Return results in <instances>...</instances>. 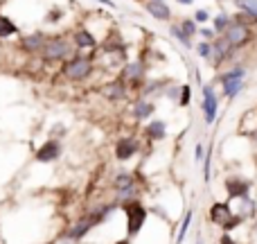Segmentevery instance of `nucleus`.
Returning a JSON list of instances; mask_svg holds the SVG:
<instances>
[{
  "instance_id": "f257e3e1",
  "label": "nucleus",
  "mask_w": 257,
  "mask_h": 244,
  "mask_svg": "<svg viewBox=\"0 0 257 244\" xmlns=\"http://www.w3.org/2000/svg\"><path fill=\"white\" fill-rule=\"evenodd\" d=\"M208 219L214 224V226L221 228L223 233H232L237 226L244 224V217L232 210L230 201H214L208 210Z\"/></svg>"
},
{
  "instance_id": "f03ea898",
  "label": "nucleus",
  "mask_w": 257,
  "mask_h": 244,
  "mask_svg": "<svg viewBox=\"0 0 257 244\" xmlns=\"http://www.w3.org/2000/svg\"><path fill=\"white\" fill-rule=\"evenodd\" d=\"M75 41L68 39V36H48L43 50H41V57H43L45 63H63L75 57Z\"/></svg>"
},
{
  "instance_id": "7ed1b4c3",
  "label": "nucleus",
  "mask_w": 257,
  "mask_h": 244,
  "mask_svg": "<svg viewBox=\"0 0 257 244\" xmlns=\"http://www.w3.org/2000/svg\"><path fill=\"white\" fill-rule=\"evenodd\" d=\"M93 72H95V61L90 57H84V54H75L72 59L63 61L61 66V75L68 82H86Z\"/></svg>"
},
{
  "instance_id": "20e7f679",
  "label": "nucleus",
  "mask_w": 257,
  "mask_h": 244,
  "mask_svg": "<svg viewBox=\"0 0 257 244\" xmlns=\"http://www.w3.org/2000/svg\"><path fill=\"white\" fill-rule=\"evenodd\" d=\"M122 210H124V217H126V235L128 237H136L138 233L145 228V222L149 217V210L140 204V199H133L122 204Z\"/></svg>"
},
{
  "instance_id": "39448f33",
  "label": "nucleus",
  "mask_w": 257,
  "mask_h": 244,
  "mask_svg": "<svg viewBox=\"0 0 257 244\" xmlns=\"http://www.w3.org/2000/svg\"><path fill=\"white\" fill-rule=\"evenodd\" d=\"M255 27H248V25H241V23H235L232 21V25L228 27V32L226 34H221V36H226V41L230 43V48L232 50H244L246 45H250L253 43V39H255Z\"/></svg>"
},
{
  "instance_id": "423d86ee",
  "label": "nucleus",
  "mask_w": 257,
  "mask_h": 244,
  "mask_svg": "<svg viewBox=\"0 0 257 244\" xmlns=\"http://www.w3.org/2000/svg\"><path fill=\"white\" fill-rule=\"evenodd\" d=\"M223 188H226V197L228 201H241L246 197H250V188H253V181L241 174H230L223 181Z\"/></svg>"
},
{
  "instance_id": "0eeeda50",
  "label": "nucleus",
  "mask_w": 257,
  "mask_h": 244,
  "mask_svg": "<svg viewBox=\"0 0 257 244\" xmlns=\"http://www.w3.org/2000/svg\"><path fill=\"white\" fill-rule=\"evenodd\" d=\"M201 93H203V102H201L203 120H205V124H212L217 120V113H219V98H217V93H214L212 84H203L201 86Z\"/></svg>"
},
{
  "instance_id": "6e6552de",
  "label": "nucleus",
  "mask_w": 257,
  "mask_h": 244,
  "mask_svg": "<svg viewBox=\"0 0 257 244\" xmlns=\"http://www.w3.org/2000/svg\"><path fill=\"white\" fill-rule=\"evenodd\" d=\"M61 154H63V145L57 138H50V140H45L36 149L34 158H36V163H54L57 158H61Z\"/></svg>"
},
{
  "instance_id": "1a4fd4ad",
  "label": "nucleus",
  "mask_w": 257,
  "mask_h": 244,
  "mask_svg": "<svg viewBox=\"0 0 257 244\" xmlns=\"http://www.w3.org/2000/svg\"><path fill=\"white\" fill-rule=\"evenodd\" d=\"M138 151H140V140H138L136 136H122L120 140L115 142V158L120 160V163L131 160Z\"/></svg>"
},
{
  "instance_id": "9d476101",
  "label": "nucleus",
  "mask_w": 257,
  "mask_h": 244,
  "mask_svg": "<svg viewBox=\"0 0 257 244\" xmlns=\"http://www.w3.org/2000/svg\"><path fill=\"white\" fill-rule=\"evenodd\" d=\"M120 77L128 84V89H140L142 82H145V63L142 61L126 63V66L122 68Z\"/></svg>"
},
{
  "instance_id": "9b49d317",
  "label": "nucleus",
  "mask_w": 257,
  "mask_h": 244,
  "mask_svg": "<svg viewBox=\"0 0 257 244\" xmlns=\"http://www.w3.org/2000/svg\"><path fill=\"white\" fill-rule=\"evenodd\" d=\"M126 91H128V84L122 79V77H117V79L104 84L102 93H104V98L111 100V102H122V100L126 98Z\"/></svg>"
},
{
  "instance_id": "f8f14e48",
  "label": "nucleus",
  "mask_w": 257,
  "mask_h": 244,
  "mask_svg": "<svg viewBox=\"0 0 257 244\" xmlns=\"http://www.w3.org/2000/svg\"><path fill=\"white\" fill-rule=\"evenodd\" d=\"M45 41H48V36H45L43 32H32V34H25L21 39V50L27 54H36L43 50Z\"/></svg>"
},
{
  "instance_id": "ddd939ff",
  "label": "nucleus",
  "mask_w": 257,
  "mask_h": 244,
  "mask_svg": "<svg viewBox=\"0 0 257 244\" xmlns=\"http://www.w3.org/2000/svg\"><path fill=\"white\" fill-rule=\"evenodd\" d=\"M145 9L156 21H169V18H172V9H169V5L165 3V0H149V3L145 5Z\"/></svg>"
},
{
  "instance_id": "4468645a",
  "label": "nucleus",
  "mask_w": 257,
  "mask_h": 244,
  "mask_svg": "<svg viewBox=\"0 0 257 244\" xmlns=\"http://www.w3.org/2000/svg\"><path fill=\"white\" fill-rule=\"evenodd\" d=\"M145 136H147V140H151V142L165 140V136H167V122L160 120V118L151 120V122L145 127Z\"/></svg>"
},
{
  "instance_id": "2eb2a0df",
  "label": "nucleus",
  "mask_w": 257,
  "mask_h": 244,
  "mask_svg": "<svg viewBox=\"0 0 257 244\" xmlns=\"http://www.w3.org/2000/svg\"><path fill=\"white\" fill-rule=\"evenodd\" d=\"M154 111H156L154 102H149V100H145V98L136 100V102H133V107H131V113H133V118H136L138 122L151 118V116H154Z\"/></svg>"
},
{
  "instance_id": "dca6fc26",
  "label": "nucleus",
  "mask_w": 257,
  "mask_h": 244,
  "mask_svg": "<svg viewBox=\"0 0 257 244\" xmlns=\"http://www.w3.org/2000/svg\"><path fill=\"white\" fill-rule=\"evenodd\" d=\"M72 41H75V45L79 50H93V48H97V39H95L93 32H88V30H77L75 34H72Z\"/></svg>"
},
{
  "instance_id": "f3484780",
  "label": "nucleus",
  "mask_w": 257,
  "mask_h": 244,
  "mask_svg": "<svg viewBox=\"0 0 257 244\" xmlns=\"http://www.w3.org/2000/svg\"><path fill=\"white\" fill-rule=\"evenodd\" d=\"M246 75H248V68H246L244 63H235L232 68L219 72L217 82H219V84H223V82H230V79H246Z\"/></svg>"
},
{
  "instance_id": "a211bd4d",
  "label": "nucleus",
  "mask_w": 257,
  "mask_h": 244,
  "mask_svg": "<svg viewBox=\"0 0 257 244\" xmlns=\"http://www.w3.org/2000/svg\"><path fill=\"white\" fill-rule=\"evenodd\" d=\"M246 86V79H230V82H223L221 84V91H223V98L226 100H235L237 95L244 91Z\"/></svg>"
},
{
  "instance_id": "6ab92c4d",
  "label": "nucleus",
  "mask_w": 257,
  "mask_h": 244,
  "mask_svg": "<svg viewBox=\"0 0 257 244\" xmlns=\"http://www.w3.org/2000/svg\"><path fill=\"white\" fill-rule=\"evenodd\" d=\"M230 25H232V16H230V14H228V12H219L217 16L212 18V30L217 32L219 36H221V34H226V32H228V27H230Z\"/></svg>"
},
{
  "instance_id": "aec40b11",
  "label": "nucleus",
  "mask_w": 257,
  "mask_h": 244,
  "mask_svg": "<svg viewBox=\"0 0 257 244\" xmlns=\"http://www.w3.org/2000/svg\"><path fill=\"white\" fill-rule=\"evenodd\" d=\"M18 34V25L7 16V14H0V39H9V36Z\"/></svg>"
},
{
  "instance_id": "412c9836",
  "label": "nucleus",
  "mask_w": 257,
  "mask_h": 244,
  "mask_svg": "<svg viewBox=\"0 0 257 244\" xmlns=\"http://www.w3.org/2000/svg\"><path fill=\"white\" fill-rule=\"evenodd\" d=\"M113 186H115V190H124V188L136 186V181H133V174L131 172H117L115 179H113Z\"/></svg>"
},
{
  "instance_id": "4be33fe9",
  "label": "nucleus",
  "mask_w": 257,
  "mask_h": 244,
  "mask_svg": "<svg viewBox=\"0 0 257 244\" xmlns=\"http://www.w3.org/2000/svg\"><path fill=\"white\" fill-rule=\"evenodd\" d=\"M239 206H241L239 215H241L244 219H246V217H255V213H257V201L253 199V197H246V199H241Z\"/></svg>"
},
{
  "instance_id": "5701e85b",
  "label": "nucleus",
  "mask_w": 257,
  "mask_h": 244,
  "mask_svg": "<svg viewBox=\"0 0 257 244\" xmlns=\"http://www.w3.org/2000/svg\"><path fill=\"white\" fill-rule=\"evenodd\" d=\"M169 34H172L174 39L178 41V43H183V45H185V48H192V39L185 34V32H183V27L178 25V23H176V25H172V27H169Z\"/></svg>"
},
{
  "instance_id": "b1692460",
  "label": "nucleus",
  "mask_w": 257,
  "mask_h": 244,
  "mask_svg": "<svg viewBox=\"0 0 257 244\" xmlns=\"http://www.w3.org/2000/svg\"><path fill=\"white\" fill-rule=\"evenodd\" d=\"M192 215H194V210H187L185 217H183L181 228H178V235H176V244H183V240H185L187 231H190V224H192Z\"/></svg>"
},
{
  "instance_id": "393cba45",
  "label": "nucleus",
  "mask_w": 257,
  "mask_h": 244,
  "mask_svg": "<svg viewBox=\"0 0 257 244\" xmlns=\"http://www.w3.org/2000/svg\"><path fill=\"white\" fill-rule=\"evenodd\" d=\"M232 3H235V7L239 12H246L253 18H257V0H232Z\"/></svg>"
},
{
  "instance_id": "a878e982",
  "label": "nucleus",
  "mask_w": 257,
  "mask_h": 244,
  "mask_svg": "<svg viewBox=\"0 0 257 244\" xmlns=\"http://www.w3.org/2000/svg\"><path fill=\"white\" fill-rule=\"evenodd\" d=\"M178 25L183 27V32H185V34L190 36V39H192L194 34H199V23H196L194 18H183V21L178 23Z\"/></svg>"
},
{
  "instance_id": "bb28decb",
  "label": "nucleus",
  "mask_w": 257,
  "mask_h": 244,
  "mask_svg": "<svg viewBox=\"0 0 257 244\" xmlns=\"http://www.w3.org/2000/svg\"><path fill=\"white\" fill-rule=\"evenodd\" d=\"M192 102V86L181 84V95H178V107H190Z\"/></svg>"
},
{
  "instance_id": "cd10ccee",
  "label": "nucleus",
  "mask_w": 257,
  "mask_h": 244,
  "mask_svg": "<svg viewBox=\"0 0 257 244\" xmlns=\"http://www.w3.org/2000/svg\"><path fill=\"white\" fill-rule=\"evenodd\" d=\"M210 179H212V147L208 149V154L203 158V181L210 183Z\"/></svg>"
},
{
  "instance_id": "c85d7f7f",
  "label": "nucleus",
  "mask_w": 257,
  "mask_h": 244,
  "mask_svg": "<svg viewBox=\"0 0 257 244\" xmlns=\"http://www.w3.org/2000/svg\"><path fill=\"white\" fill-rule=\"evenodd\" d=\"M196 54L201 59H205V61H210V57H212V41H201L196 45Z\"/></svg>"
},
{
  "instance_id": "c756f323",
  "label": "nucleus",
  "mask_w": 257,
  "mask_h": 244,
  "mask_svg": "<svg viewBox=\"0 0 257 244\" xmlns=\"http://www.w3.org/2000/svg\"><path fill=\"white\" fill-rule=\"evenodd\" d=\"M194 21L196 23H208L210 21V12H208V9H196V12H194Z\"/></svg>"
},
{
  "instance_id": "7c9ffc66",
  "label": "nucleus",
  "mask_w": 257,
  "mask_h": 244,
  "mask_svg": "<svg viewBox=\"0 0 257 244\" xmlns=\"http://www.w3.org/2000/svg\"><path fill=\"white\" fill-rule=\"evenodd\" d=\"M199 34L201 36H203V41H214V39H217V32H214L212 30V27H203V30H199Z\"/></svg>"
},
{
  "instance_id": "2f4dec72",
  "label": "nucleus",
  "mask_w": 257,
  "mask_h": 244,
  "mask_svg": "<svg viewBox=\"0 0 257 244\" xmlns=\"http://www.w3.org/2000/svg\"><path fill=\"white\" fill-rule=\"evenodd\" d=\"M205 158V149H203V142H196L194 147V160L196 163H201V160Z\"/></svg>"
},
{
  "instance_id": "473e14b6",
  "label": "nucleus",
  "mask_w": 257,
  "mask_h": 244,
  "mask_svg": "<svg viewBox=\"0 0 257 244\" xmlns=\"http://www.w3.org/2000/svg\"><path fill=\"white\" fill-rule=\"evenodd\" d=\"M219 244H239V242H237L235 237L230 235V233H223V235L219 237Z\"/></svg>"
},
{
  "instance_id": "72a5a7b5",
  "label": "nucleus",
  "mask_w": 257,
  "mask_h": 244,
  "mask_svg": "<svg viewBox=\"0 0 257 244\" xmlns=\"http://www.w3.org/2000/svg\"><path fill=\"white\" fill-rule=\"evenodd\" d=\"M97 3H102V5H106V7H115V3H113V0H97Z\"/></svg>"
},
{
  "instance_id": "f704fd0d",
  "label": "nucleus",
  "mask_w": 257,
  "mask_h": 244,
  "mask_svg": "<svg viewBox=\"0 0 257 244\" xmlns=\"http://www.w3.org/2000/svg\"><path fill=\"white\" fill-rule=\"evenodd\" d=\"M178 5H185V7H190V5H194V0H176Z\"/></svg>"
},
{
  "instance_id": "c9c22d12",
  "label": "nucleus",
  "mask_w": 257,
  "mask_h": 244,
  "mask_svg": "<svg viewBox=\"0 0 257 244\" xmlns=\"http://www.w3.org/2000/svg\"><path fill=\"white\" fill-rule=\"evenodd\" d=\"M248 138H250V140H253L255 145H257V129H255V131H250V133H248Z\"/></svg>"
},
{
  "instance_id": "e433bc0d",
  "label": "nucleus",
  "mask_w": 257,
  "mask_h": 244,
  "mask_svg": "<svg viewBox=\"0 0 257 244\" xmlns=\"http://www.w3.org/2000/svg\"><path fill=\"white\" fill-rule=\"evenodd\" d=\"M196 244H203V240H201V235H199V237H196Z\"/></svg>"
}]
</instances>
